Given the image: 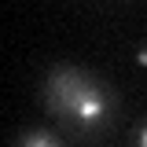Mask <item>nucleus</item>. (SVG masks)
I'll return each instance as SVG.
<instances>
[{
	"label": "nucleus",
	"mask_w": 147,
	"mask_h": 147,
	"mask_svg": "<svg viewBox=\"0 0 147 147\" xmlns=\"http://www.w3.org/2000/svg\"><path fill=\"white\" fill-rule=\"evenodd\" d=\"M11 147H66V140L55 132V129H44V125H33V129H22L15 136Z\"/></svg>",
	"instance_id": "2"
},
{
	"label": "nucleus",
	"mask_w": 147,
	"mask_h": 147,
	"mask_svg": "<svg viewBox=\"0 0 147 147\" xmlns=\"http://www.w3.org/2000/svg\"><path fill=\"white\" fill-rule=\"evenodd\" d=\"M129 144H132V147H147V118H140V121H136L132 136H129Z\"/></svg>",
	"instance_id": "3"
},
{
	"label": "nucleus",
	"mask_w": 147,
	"mask_h": 147,
	"mask_svg": "<svg viewBox=\"0 0 147 147\" xmlns=\"http://www.w3.org/2000/svg\"><path fill=\"white\" fill-rule=\"evenodd\" d=\"M37 99L55 118L63 136H70L77 144H96L99 136H107L121 114V96L107 77L81 63H66V59L44 70Z\"/></svg>",
	"instance_id": "1"
},
{
	"label": "nucleus",
	"mask_w": 147,
	"mask_h": 147,
	"mask_svg": "<svg viewBox=\"0 0 147 147\" xmlns=\"http://www.w3.org/2000/svg\"><path fill=\"white\" fill-rule=\"evenodd\" d=\"M132 59H136V66H144V70H147V40L136 44V55H132Z\"/></svg>",
	"instance_id": "4"
}]
</instances>
